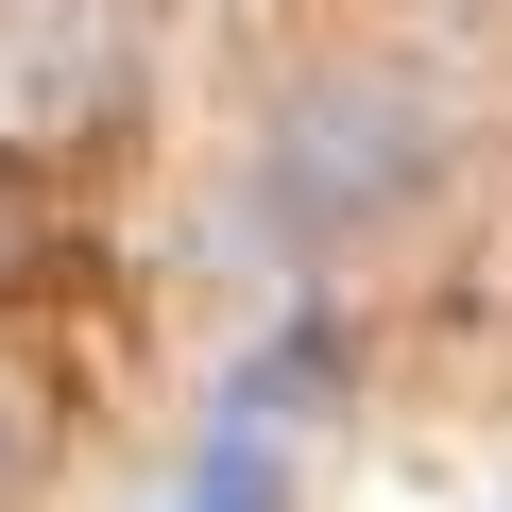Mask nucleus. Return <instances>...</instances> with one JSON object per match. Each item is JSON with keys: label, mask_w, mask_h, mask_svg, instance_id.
Wrapping results in <instances>:
<instances>
[{"label": "nucleus", "mask_w": 512, "mask_h": 512, "mask_svg": "<svg viewBox=\"0 0 512 512\" xmlns=\"http://www.w3.org/2000/svg\"><path fill=\"white\" fill-rule=\"evenodd\" d=\"M35 444H52V410H35L18 376H0V495H18V478H35Z\"/></svg>", "instance_id": "nucleus-1"}, {"label": "nucleus", "mask_w": 512, "mask_h": 512, "mask_svg": "<svg viewBox=\"0 0 512 512\" xmlns=\"http://www.w3.org/2000/svg\"><path fill=\"white\" fill-rule=\"evenodd\" d=\"M205 512H274V461H256V444H239V461H205Z\"/></svg>", "instance_id": "nucleus-2"}]
</instances>
